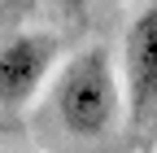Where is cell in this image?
<instances>
[{"instance_id": "obj_1", "label": "cell", "mask_w": 157, "mask_h": 153, "mask_svg": "<svg viewBox=\"0 0 157 153\" xmlns=\"http://www.w3.org/2000/svg\"><path fill=\"white\" fill-rule=\"evenodd\" d=\"M52 101H57V118L70 136H78V140L109 136L122 118V88H118L109 53L105 48L74 53L57 74Z\"/></svg>"}, {"instance_id": "obj_2", "label": "cell", "mask_w": 157, "mask_h": 153, "mask_svg": "<svg viewBox=\"0 0 157 153\" xmlns=\"http://www.w3.org/2000/svg\"><path fill=\"white\" fill-rule=\"evenodd\" d=\"M122 83H127V123L144 131L157 123V0L135 13L122 40Z\"/></svg>"}, {"instance_id": "obj_3", "label": "cell", "mask_w": 157, "mask_h": 153, "mask_svg": "<svg viewBox=\"0 0 157 153\" xmlns=\"http://www.w3.org/2000/svg\"><path fill=\"white\" fill-rule=\"evenodd\" d=\"M57 66V35H13L0 44V105L17 109L44 88L48 70Z\"/></svg>"}, {"instance_id": "obj_4", "label": "cell", "mask_w": 157, "mask_h": 153, "mask_svg": "<svg viewBox=\"0 0 157 153\" xmlns=\"http://www.w3.org/2000/svg\"><path fill=\"white\" fill-rule=\"evenodd\" d=\"M70 5H74V9H78V5H83V0H70Z\"/></svg>"}]
</instances>
